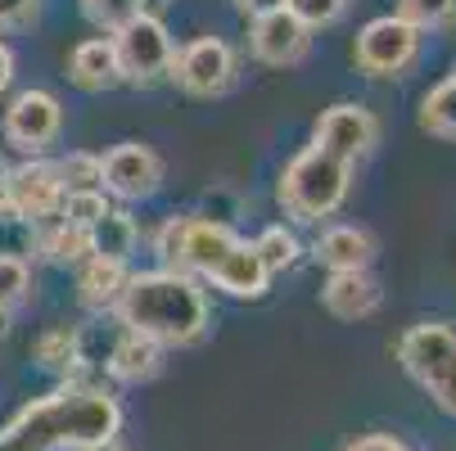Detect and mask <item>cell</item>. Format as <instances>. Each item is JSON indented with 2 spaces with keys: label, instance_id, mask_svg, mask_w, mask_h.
I'll use <instances>...</instances> for the list:
<instances>
[{
  "label": "cell",
  "instance_id": "10",
  "mask_svg": "<svg viewBox=\"0 0 456 451\" xmlns=\"http://www.w3.org/2000/svg\"><path fill=\"white\" fill-rule=\"evenodd\" d=\"M0 132H5V141L23 154H45L59 132H63V104L59 95L50 91H19L5 109V122H0Z\"/></svg>",
  "mask_w": 456,
  "mask_h": 451
},
{
  "label": "cell",
  "instance_id": "16",
  "mask_svg": "<svg viewBox=\"0 0 456 451\" xmlns=\"http://www.w3.org/2000/svg\"><path fill=\"white\" fill-rule=\"evenodd\" d=\"M69 77L77 91L86 95H104L113 86H122V68H118V50H113V36H86L73 59H69Z\"/></svg>",
  "mask_w": 456,
  "mask_h": 451
},
{
  "label": "cell",
  "instance_id": "3",
  "mask_svg": "<svg viewBox=\"0 0 456 451\" xmlns=\"http://www.w3.org/2000/svg\"><path fill=\"white\" fill-rule=\"evenodd\" d=\"M353 189V167L330 158L325 149L307 145L303 154H294L281 172V185H276V199L285 208L289 221L298 226H316L325 217H335Z\"/></svg>",
  "mask_w": 456,
  "mask_h": 451
},
{
  "label": "cell",
  "instance_id": "19",
  "mask_svg": "<svg viewBox=\"0 0 456 451\" xmlns=\"http://www.w3.org/2000/svg\"><path fill=\"white\" fill-rule=\"evenodd\" d=\"M222 294H231V298H263L267 294V285H272V276H267V267L257 262V253H253V244H235L222 262H217V271L208 276Z\"/></svg>",
  "mask_w": 456,
  "mask_h": 451
},
{
  "label": "cell",
  "instance_id": "18",
  "mask_svg": "<svg viewBox=\"0 0 456 451\" xmlns=\"http://www.w3.org/2000/svg\"><path fill=\"white\" fill-rule=\"evenodd\" d=\"M163 352L167 348H159L154 339H145V334H132V330H122V339L109 348V374L118 379V383H150L159 370H163Z\"/></svg>",
  "mask_w": 456,
  "mask_h": 451
},
{
  "label": "cell",
  "instance_id": "20",
  "mask_svg": "<svg viewBox=\"0 0 456 451\" xmlns=\"http://www.w3.org/2000/svg\"><path fill=\"white\" fill-rule=\"evenodd\" d=\"M37 361L41 370L59 374L63 383H82V370H86V348H82V334L73 326H54L37 339Z\"/></svg>",
  "mask_w": 456,
  "mask_h": 451
},
{
  "label": "cell",
  "instance_id": "12",
  "mask_svg": "<svg viewBox=\"0 0 456 451\" xmlns=\"http://www.w3.org/2000/svg\"><path fill=\"white\" fill-rule=\"evenodd\" d=\"M5 199H10L14 221L41 226V221L59 217V208H63V181H59L54 163L28 158L23 167H10V176H5Z\"/></svg>",
  "mask_w": 456,
  "mask_h": 451
},
{
  "label": "cell",
  "instance_id": "11",
  "mask_svg": "<svg viewBox=\"0 0 456 451\" xmlns=\"http://www.w3.org/2000/svg\"><path fill=\"white\" fill-rule=\"evenodd\" d=\"M312 145L353 167L379 145V117L370 109H362V104H348V100L330 104L316 117V141Z\"/></svg>",
  "mask_w": 456,
  "mask_h": 451
},
{
  "label": "cell",
  "instance_id": "7",
  "mask_svg": "<svg viewBox=\"0 0 456 451\" xmlns=\"http://www.w3.org/2000/svg\"><path fill=\"white\" fill-rule=\"evenodd\" d=\"M235 77H240V59L222 36H194L190 45H181L172 54V68H167V82H176L194 100L226 95L235 86Z\"/></svg>",
  "mask_w": 456,
  "mask_h": 451
},
{
  "label": "cell",
  "instance_id": "14",
  "mask_svg": "<svg viewBox=\"0 0 456 451\" xmlns=\"http://www.w3.org/2000/svg\"><path fill=\"white\" fill-rule=\"evenodd\" d=\"M312 257L330 271H370L375 257H379V244L366 226H353V221H330L316 239H312Z\"/></svg>",
  "mask_w": 456,
  "mask_h": 451
},
{
  "label": "cell",
  "instance_id": "6",
  "mask_svg": "<svg viewBox=\"0 0 456 451\" xmlns=\"http://www.w3.org/2000/svg\"><path fill=\"white\" fill-rule=\"evenodd\" d=\"M113 36V50H118V68H122V82H132V86H154L167 77L172 68V32L159 14L141 10L136 19H126Z\"/></svg>",
  "mask_w": 456,
  "mask_h": 451
},
{
  "label": "cell",
  "instance_id": "30",
  "mask_svg": "<svg viewBox=\"0 0 456 451\" xmlns=\"http://www.w3.org/2000/svg\"><path fill=\"white\" fill-rule=\"evenodd\" d=\"M145 5H150V0H82V14H86L95 28L118 32L126 19H136Z\"/></svg>",
  "mask_w": 456,
  "mask_h": 451
},
{
  "label": "cell",
  "instance_id": "5",
  "mask_svg": "<svg viewBox=\"0 0 456 451\" xmlns=\"http://www.w3.org/2000/svg\"><path fill=\"white\" fill-rule=\"evenodd\" d=\"M398 361L420 389L456 415V330L443 320H420L398 339Z\"/></svg>",
  "mask_w": 456,
  "mask_h": 451
},
{
  "label": "cell",
  "instance_id": "26",
  "mask_svg": "<svg viewBox=\"0 0 456 451\" xmlns=\"http://www.w3.org/2000/svg\"><path fill=\"white\" fill-rule=\"evenodd\" d=\"M59 181H63V195H77V189H100V154L73 149L54 163Z\"/></svg>",
  "mask_w": 456,
  "mask_h": 451
},
{
  "label": "cell",
  "instance_id": "38",
  "mask_svg": "<svg viewBox=\"0 0 456 451\" xmlns=\"http://www.w3.org/2000/svg\"><path fill=\"white\" fill-rule=\"evenodd\" d=\"M0 451H10V447H5V438H0Z\"/></svg>",
  "mask_w": 456,
  "mask_h": 451
},
{
  "label": "cell",
  "instance_id": "36",
  "mask_svg": "<svg viewBox=\"0 0 456 451\" xmlns=\"http://www.w3.org/2000/svg\"><path fill=\"white\" fill-rule=\"evenodd\" d=\"M10 334V311H0V339Z\"/></svg>",
  "mask_w": 456,
  "mask_h": 451
},
{
  "label": "cell",
  "instance_id": "32",
  "mask_svg": "<svg viewBox=\"0 0 456 451\" xmlns=\"http://www.w3.org/2000/svg\"><path fill=\"white\" fill-rule=\"evenodd\" d=\"M339 451H411L398 433H362V438H353V442H344Z\"/></svg>",
  "mask_w": 456,
  "mask_h": 451
},
{
  "label": "cell",
  "instance_id": "25",
  "mask_svg": "<svg viewBox=\"0 0 456 451\" xmlns=\"http://www.w3.org/2000/svg\"><path fill=\"white\" fill-rule=\"evenodd\" d=\"M394 14L425 36V32H438V28L456 23V0H398Z\"/></svg>",
  "mask_w": 456,
  "mask_h": 451
},
{
  "label": "cell",
  "instance_id": "24",
  "mask_svg": "<svg viewBox=\"0 0 456 451\" xmlns=\"http://www.w3.org/2000/svg\"><path fill=\"white\" fill-rule=\"evenodd\" d=\"M253 253H257V262L267 267V276H285L303 262V244L289 226H267L263 235L253 239Z\"/></svg>",
  "mask_w": 456,
  "mask_h": 451
},
{
  "label": "cell",
  "instance_id": "21",
  "mask_svg": "<svg viewBox=\"0 0 456 451\" xmlns=\"http://www.w3.org/2000/svg\"><path fill=\"white\" fill-rule=\"evenodd\" d=\"M136 239H141V226L132 213H122V208H109L91 230H86V244H91V257H104V262H132V253H136Z\"/></svg>",
  "mask_w": 456,
  "mask_h": 451
},
{
  "label": "cell",
  "instance_id": "35",
  "mask_svg": "<svg viewBox=\"0 0 456 451\" xmlns=\"http://www.w3.org/2000/svg\"><path fill=\"white\" fill-rule=\"evenodd\" d=\"M86 451H126L122 442H100V447H86Z\"/></svg>",
  "mask_w": 456,
  "mask_h": 451
},
{
  "label": "cell",
  "instance_id": "28",
  "mask_svg": "<svg viewBox=\"0 0 456 451\" xmlns=\"http://www.w3.org/2000/svg\"><path fill=\"white\" fill-rule=\"evenodd\" d=\"M113 204H109V195L104 189H77V195H63V208H59V217L69 221V226H77V230H91L104 213H109Z\"/></svg>",
  "mask_w": 456,
  "mask_h": 451
},
{
  "label": "cell",
  "instance_id": "33",
  "mask_svg": "<svg viewBox=\"0 0 456 451\" xmlns=\"http://www.w3.org/2000/svg\"><path fill=\"white\" fill-rule=\"evenodd\" d=\"M235 10H240L248 23H257V19H267V14H281L285 0H235Z\"/></svg>",
  "mask_w": 456,
  "mask_h": 451
},
{
  "label": "cell",
  "instance_id": "27",
  "mask_svg": "<svg viewBox=\"0 0 456 451\" xmlns=\"http://www.w3.org/2000/svg\"><path fill=\"white\" fill-rule=\"evenodd\" d=\"M32 294V267L19 253H0V311H14Z\"/></svg>",
  "mask_w": 456,
  "mask_h": 451
},
{
  "label": "cell",
  "instance_id": "9",
  "mask_svg": "<svg viewBox=\"0 0 456 451\" xmlns=\"http://www.w3.org/2000/svg\"><path fill=\"white\" fill-rule=\"evenodd\" d=\"M163 185V158L141 145V141H122L109 154H100V189L122 204H141L150 195H159Z\"/></svg>",
  "mask_w": 456,
  "mask_h": 451
},
{
  "label": "cell",
  "instance_id": "1",
  "mask_svg": "<svg viewBox=\"0 0 456 451\" xmlns=\"http://www.w3.org/2000/svg\"><path fill=\"white\" fill-rule=\"evenodd\" d=\"M122 407L91 383H63V389L28 402L5 429L10 451H86L100 442H118Z\"/></svg>",
  "mask_w": 456,
  "mask_h": 451
},
{
  "label": "cell",
  "instance_id": "23",
  "mask_svg": "<svg viewBox=\"0 0 456 451\" xmlns=\"http://www.w3.org/2000/svg\"><path fill=\"white\" fill-rule=\"evenodd\" d=\"M420 126L438 141H456V68L420 100Z\"/></svg>",
  "mask_w": 456,
  "mask_h": 451
},
{
  "label": "cell",
  "instance_id": "22",
  "mask_svg": "<svg viewBox=\"0 0 456 451\" xmlns=\"http://www.w3.org/2000/svg\"><path fill=\"white\" fill-rule=\"evenodd\" d=\"M32 235H37V248H41V253L50 257L54 267H82L86 257H91L86 230L69 226V221H63V217H50V221L32 226Z\"/></svg>",
  "mask_w": 456,
  "mask_h": 451
},
{
  "label": "cell",
  "instance_id": "2",
  "mask_svg": "<svg viewBox=\"0 0 456 451\" xmlns=\"http://www.w3.org/2000/svg\"><path fill=\"white\" fill-rule=\"evenodd\" d=\"M122 330L145 334L159 348H194L208 334V298L194 285V276L181 271H136L126 280V294L118 302Z\"/></svg>",
  "mask_w": 456,
  "mask_h": 451
},
{
  "label": "cell",
  "instance_id": "17",
  "mask_svg": "<svg viewBox=\"0 0 456 451\" xmlns=\"http://www.w3.org/2000/svg\"><path fill=\"white\" fill-rule=\"evenodd\" d=\"M126 280H132V271H126L122 262H104V257H86V262L77 267V302L95 316L104 311H118L122 294H126Z\"/></svg>",
  "mask_w": 456,
  "mask_h": 451
},
{
  "label": "cell",
  "instance_id": "15",
  "mask_svg": "<svg viewBox=\"0 0 456 451\" xmlns=\"http://www.w3.org/2000/svg\"><path fill=\"white\" fill-rule=\"evenodd\" d=\"M321 302L335 320H366L384 302V285L370 271H339L321 285Z\"/></svg>",
  "mask_w": 456,
  "mask_h": 451
},
{
  "label": "cell",
  "instance_id": "13",
  "mask_svg": "<svg viewBox=\"0 0 456 451\" xmlns=\"http://www.w3.org/2000/svg\"><path fill=\"white\" fill-rule=\"evenodd\" d=\"M248 50L257 63H267V68H294V63L307 59L312 50V32L294 19V14H267L248 28Z\"/></svg>",
  "mask_w": 456,
  "mask_h": 451
},
{
  "label": "cell",
  "instance_id": "31",
  "mask_svg": "<svg viewBox=\"0 0 456 451\" xmlns=\"http://www.w3.org/2000/svg\"><path fill=\"white\" fill-rule=\"evenodd\" d=\"M41 0H0V32H19L37 23Z\"/></svg>",
  "mask_w": 456,
  "mask_h": 451
},
{
  "label": "cell",
  "instance_id": "29",
  "mask_svg": "<svg viewBox=\"0 0 456 451\" xmlns=\"http://www.w3.org/2000/svg\"><path fill=\"white\" fill-rule=\"evenodd\" d=\"M285 14H294L307 32H321L348 14V0H285Z\"/></svg>",
  "mask_w": 456,
  "mask_h": 451
},
{
  "label": "cell",
  "instance_id": "4",
  "mask_svg": "<svg viewBox=\"0 0 456 451\" xmlns=\"http://www.w3.org/2000/svg\"><path fill=\"white\" fill-rule=\"evenodd\" d=\"M235 244L240 235L217 217H167L154 230V253L163 271H181V276H213Z\"/></svg>",
  "mask_w": 456,
  "mask_h": 451
},
{
  "label": "cell",
  "instance_id": "8",
  "mask_svg": "<svg viewBox=\"0 0 456 451\" xmlns=\"http://www.w3.org/2000/svg\"><path fill=\"white\" fill-rule=\"evenodd\" d=\"M420 32L411 23H403L398 14H384V19H370L357 41H353V63L357 73L366 77H403L416 54H420Z\"/></svg>",
  "mask_w": 456,
  "mask_h": 451
},
{
  "label": "cell",
  "instance_id": "37",
  "mask_svg": "<svg viewBox=\"0 0 456 451\" xmlns=\"http://www.w3.org/2000/svg\"><path fill=\"white\" fill-rule=\"evenodd\" d=\"M5 176H10V163H5V158H0V185H5Z\"/></svg>",
  "mask_w": 456,
  "mask_h": 451
},
{
  "label": "cell",
  "instance_id": "34",
  "mask_svg": "<svg viewBox=\"0 0 456 451\" xmlns=\"http://www.w3.org/2000/svg\"><path fill=\"white\" fill-rule=\"evenodd\" d=\"M10 82H14V50L0 41V95L10 91Z\"/></svg>",
  "mask_w": 456,
  "mask_h": 451
}]
</instances>
